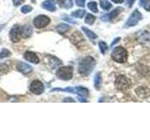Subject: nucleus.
<instances>
[{
  "label": "nucleus",
  "instance_id": "1",
  "mask_svg": "<svg viewBox=\"0 0 150 140\" xmlns=\"http://www.w3.org/2000/svg\"><path fill=\"white\" fill-rule=\"evenodd\" d=\"M95 64H96L95 59L91 57V56H87V57H84L81 62H80L78 71L82 76L86 77L92 72L93 68L95 67Z\"/></svg>",
  "mask_w": 150,
  "mask_h": 140
},
{
  "label": "nucleus",
  "instance_id": "2",
  "mask_svg": "<svg viewBox=\"0 0 150 140\" xmlns=\"http://www.w3.org/2000/svg\"><path fill=\"white\" fill-rule=\"evenodd\" d=\"M112 58L117 63L124 64L128 60V51L123 47H115L112 51Z\"/></svg>",
  "mask_w": 150,
  "mask_h": 140
},
{
  "label": "nucleus",
  "instance_id": "3",
  "mask_svg": "<svg viewBox=\"0 0 150 140\" xmlns=\"http://www.w3.org/2000/svg\"><path fill=\"white\" fill-rule=\"evenodd\" d=\"M115 84V87L117 90H119L121 92H126L129 89L131 82L126 76H124V75H120V76L116 78Z\"/></svg>",
  "mask_w": 150,
  "mask_h": 140
},
{
  "label": "nucleus",
  "instance_id": "4",
  "mask_svg": "<svg viewBox=\"0 0 150 140\" xmlns=\"http://www.w3.org/2000/svg\"><path fill=\"white\" fill-rule=\"evenodd\" d=\"M142 19H143V16H142V14H141V12L138 10V9H135V10L130 14V16L128 19V21L126 22L125 27L128 28V27L135 26L141 20H142Z\"/></svg>",
  "mask_w": 150,
  "mask_h": 140
},
{
  "label": "nucleus",
  "instance_id": "5",
  "mask_svg": "<svg viewBox=\"0 0 150 140\" xmlns=\"http://www.w3.org/2000/svg\"><path fill=\"white\" fill-rule=\"evenodd\" d=\"M56 76L60 79H63V80H69L73 76V70L69 66L60 67L56 72Z\"/></svg>",
  "mask_w": 150,
  "mask_h": 140
},
{
  "label": "nucleus",
  "instance_id": "6",
  "mask_svg": "<svg viewBox=\"0 0 150 140\" xmlns=\"http://www.w3.org/2000/svg\"><path fill=\"white\" fill-rule=\"evenodd\" d=\"M51 20L49 17H47L45 15H40L38 16L34 19V21H33V23H34V25L36 28H43L45 26H47L50 23Z\"/></svg>",
  "mask_w": 150,
  "mask_h": 140
},
{
  "label": "nucleus",
  "instance_id": "7",
  "mask_svg": "<svg viewBox=\"0 0 150 140\" xmlns=\"http://www.w3.org/2000/svg\"><path fill=\"white\" fill-rule=\"evenodd\" d=\"M22 32H23V29L20 25H18V24L14 25L11 28V32H9V37H11V40L12 42H18L21 38Z\"/></svg>",
  "mask_w": 150,
  "mask_h": 140
},
{
  "label": "nucleus",
  "instance_id": "8",
  "mask_svg": "<svg viewBox=\"0 0 150 140\" xmlns=\"http://www.w3.org/2000/svg\"><path fill=\"white\" fill-rule=\"evenodd\" d=\"M30 91L35 94H41L44 92V86L41 81L36 79L30 84Z\"/></svg>",
  "mask_w": 150,
  "mask_h": 140
},
{
  "label": "nucleus",
  "instance_id": "9",
  "mask_svg": "<svg viewBox=\"0 0 150 140\" xmlns=\"http://www.w3.org/2000/svg\"><path fill=\"white\" fill-rule=\"evenodd\" d=\"M123 10V8H115L114 10L111 11L109 14H107V15H103L101 16V21H104V22H107V21H112L115 20V19L118 16V14Z\"/></svg>",
  "mask_w": 150,
  "mask_h": 140
},
{
  "label": "nucleus",
  "instance_id": "10",
  "mask_svg": "<svg viewBox=\"0 0 150 140\" xmlns=\"http://www.w3.org/2000/svg\"><path fill=\"white\" fill-rule=\"evenodd\" d=\"M23 57L26 61L28 62H30L32 64H39L40 62V59L38 57V55L34 52H31V51H26V52L23 54Z\"/></svg>",
  "mask_w": 150,
  "mask_h": 140
},
{
  "label": "nucleus",
  "instance_id": "11",
  "mask_svg": "<svg viewBox=\"0 0 150 140\" xmlns=\"http://www.w3.org/2000/svg\"><path fill=\"white\" fill-rule=\"evenodd\" d=\"M16 67L18 69V71H20L23 74H29L32 71V67L30 66L29 64H25V63H22V62H19L16 65Z\"/></svg>",
  "mask_w": 150,
  "mask_h": 140
},
{
  "label": "nucleus",
  "instance_id": "12",
  "mask_svg": "<svg viewBox=\"0 0 150 140\" xmlns=\"http://www.w3.org/2000/svg\"><path fill=\"white\" fill-rule=\"evenodd\" d=\"M136 93L141 98H146L150 95V90L146 87H139L136 89Z\"/></svg>",
  "mask_w": 150,
  "mask_h": 140
},
{
  "label": "nucleus",
  "instance_id": "13",
  "mask_svg": "<svg viewBox=\"0 0 150 140\" xmlns=\"http://www.w3.org/2000/svg\"><path fill=\"white\" fill-rule=\"evenodd\" d=\"M41 7L45 9H47V10L52 11V12H54L56 9L54 0H46V1H44L43 3H42Z\"/></svg>",
  "mask_w": 150,
  "mask_h": 140
},
{
  "label": "nucleus",
  "instance_id": "14",
  "mask_svg": "<svg viewBox=\"0 0 150 140\" xmlns=\"http://www.w3.org/2000/svg\"><path fill=\"white\" fill-rule=\"evenodd\" d=\"M71 42L74 45L79 46V42L80 43H83V42H84V40H83V36L80 34L79 32H75L74 34L71 36Z\"/></svg>",
  "mask_w": 150,
  "mask_h": 140
},
{
  "label": "nucleus",
  "instance_id": "15",
  "mask_svg": "<svg viewBox=\"0 0 150 140\" xmlns=\"http://www.w3.org/2000/svg\"><path fill=\"white\" fill-rule=\"evenodd\" d=\"M74 92L77 93L79 96H82V97H86L88 95V90L86 88L84 87H75L74 88Z\"/></svg>",
  "mask_w": 150,
  "mask_h": 140
},
{
  "label": "nucleus",
  "instance_id": "16",
  "mask_svg": "<svg viewBox=\"0 0 150 140\" xmlns=\"http://www.w3.org/2000/svg\"><path fill=\"white\" fill-rule=\"evenodd\" d=\"M59 6L64 8H71L73 7L72 0H57Z\"/></svg>",
  "mask_w": 150,
  "mask_h": 140
},
{
  "label": "nucleus",
  "instance_id": "17",
  "mask_svg": "<svg viewBox=\"0 0 150 140\" xmlns=\"http://www.w3.org/2000/svg\"><path fill=\"white\" fill-rule=\"evenodd\" d=\"M82 30H83L84 33H86V35L88 36V38L90 39V40H95V39L97 38V37H98V36L95 34V33L92 32L91 30L87 29L86 27H83H83H82Z\"/></svg>",
  "mask_w": 150,
  "mask_h": 140
},
{
  "label": "nucleus",
  "instance_id": "18",
  "mask_svg": "<svg viewBox=\"0 0 150 140\" xmlns=\"http://www.w3.org/2000/svg\"><path fill=\"white\" fill-rule=\"evenodd\" d=\"M22 29H23L22 35H23V37H29L31 36V34H32V28H31L30 25L26 24V25L23 26Z\"/></svg>",
  "mask_w": 150,
  "mask_h": 140
},
{
  "label": "nucleus",
  "instance_id": "19",
  "mask_svg": "<svg viewBox=\"0 0 150 140\" xmlns=\"http://www.w3.org/2000/svg\"><path fill=\"white\" fill-rule=\"evenodd\" d=\"M94 85H95V88L97 90H100V85H101V75L100 72L96 74L95 79H94Z\"/></svg>",
  "mask_w": 150,
  "mask_h": 140
},
{
  "label": "nucleus",
  "instance_id": "20",
  "mask_svg": "<svg viewBox=\"0 0 150 140\" xmlns=\"http://www.w3.org/2000/svg\"><path fill=\"white\" fill-rule=\"evenodd\" d=\"M69 25L66 24V23H61V24H59L57 26V28H56V30H57V32L61 33V34H63V33L67 32L68 30H69Z\"/></svg>",
  "mask_w": 150,
  "mask_h": 140
},
{
  "label": "nucleus",
  "instance_id": "21",
  "mask_svg": "<svg viewBox=\"0 0 150 140\" xmlns=\"http://www.w3.org/2000/svg\"><path fill=\"white\" fill-rule=\"evenodd\" d=\"M84 14H86V11L83 10V9H78L76 11H73L71 13V16L72 17H75V18H83L84 16Z\"/></svg>",
  "mask_w": 150,
  "mask_h": 140
},
{
  "label": "nucleus",
  "instance_id": "22",
  "mask_svg": "<svg viewBox=\"0 0 150 140\" xmlns=\"http://www.w3.org/2000/svg\"><path fill=\"white\" fill-rule=\"evenodd\" d=\"M140 5L146 11H150V0H140Z\"/></svg>",
  "mask_w": 150,
  "mask_h": 140
},
{
  "label": "nucleus",
  "instance_id": "23",
  "mask_svg": "<svg viewBox=\"0 0 150 140\" xmlns=\"http://www.w3.org/2000/svg\"><path fill=\"white\" fill-rule=\"evenodd\" d=\"M100 7L105 10H108L112 8V4L107 0H100Z\"/></svg>",
  "mask_w": 150,
  "mask_h": 140
},
{
  "label": "nucleus",
  "instance_id": "24",
  "mask_svg": "<svg viewBox=\"0 0 150 140\" xmlns=\"http://www.w3.org/2000/svg\"><path fill=\"white\" fill-rule=\"evenodd\" d=\"M95 20H96L95 16L92 15V14H87L84 22H86V23H87V24H93L94 22H95Z\"/></svg>",
  "mask_w": 150,
  "mask_h": 140
},
{
  "label": "nucleus",
  "instance_id": "25",
  "mask_svg": "<svg viewBox=\"0 0 150 140\" xmlns=\"http://www.w3.org/2000/svg\"><path fill=\"white\" fill-rule=\"evenodd\" d=\"M88 8H89V9L92 11V12H94V13H98V5H97V3L96 2H94V1H92V2H89L88 3Z\"/></svg>",
  "mask_w": 150,
  "mask_h": 140
},
{
  "label": "nucleus",
  "instance_id": "26",
  "mask_svg": "<svg viewBox=\"0 0 150 140\" xmlns=\"http://www.w3.org/2000/svg\"><path fill=\"white\" fill-rule=\"evenodd\" d=\"M11 51L7 49H3L1 51H0V60L4 59V58H7L8 56H11Z\"/></svg>",
  "mask_w": 150,
  "mask_h": 140
},
{
  "label": "nucleus",
  "instance_id": "27",
  "mask_svg": "<svg viewBox=\"0 0 150 140\" xmlns=\"http://www.w3.org/2000/svg\"><path fill=\"white\" fill-rule=\"evenodd\" d=\"M98 46H100V51L102 52V54H105L108 50V46L105 42L103 41H100V43H98Z\"/></svg>",
  "mask_w": 150,
  "mask_h": 140
},
{
  "label": "nucleus",
  "instance_id": "28",
  "mask_svg": "<svg viewBox=\"0 0 150 140\" xmlns=\"http://www.w3.org/2000/svg\"><path fill=\"white\" fill-rule=\"evenodd\" d=\"M21 11L23 13H29L32 11V7L29 6V5H26V6H23L22 8H21Z\"/></svg>",
  "mask_w": 150,
  "mask_h": 140
},
{
  "label": "nucleus",
  "instance_id": "29",
  "mask_svg": "<svg viewBox=\"0 0 150 140\" xmlns=\"http://www.w3.org/2000/svg\"><path fill=\"white\" fill-rule=\"evenodd\" d=\"M8 66L6 64H0V72L1 73H6V72H8Z\"/></svg>",
  "mask_w": 150,
  "mask_h": 140
},
{
  "label": "nucleus",
  "instance_id": "30",
  "mask_svg": "<svg viewBox=\"0 0 150 140\" xmlns=\"http://www.w3.org/2000/svg\"><path fill=\"white\" fill-rule=\"evenodd\" d=\"M75 2H76V5L78 7H81V8H83V7H84V0H75Z\"/></svg>",
  "mask_w": 150,
  "mask_h": 140
},
{
  "label": "nucleus",
  "instance_id": "31",
  "mask_svg": "<svg viewBox=\"0 0 150 140\" xmlns=\"http://www.w3.org/2000/svg\"><path fill=\"white\" fill-rule=\"evenodd\" d=\"M12 2H13V5L14 6H19V5H21L23 2H25V0H12Z\"/></svg>",
  "mask_w": 150,
  "mask_h": 140
},
{
  "label": "nucleus",
  "instance_id": "32",
  "mask_svg": "<svg viewBox=\"0 0 150 140\" xmlns=\"http://www.w3.org/2000/svg\"><path fill=\"white\" fill-rule=\"evenodd\" d=\"M63 20H68L69 22H72V23H77L76 22H75L74 20H72V19H69V18H68V16L67 15H65V16H63Z\"/></svg>",
  "mask_w": 150,
  "mask_h": 140
},
{
  "label": "nucleus",
  "instance_id": "33",
  "mask_svg": "<svg viewBox=\"0 0 150 140\" xmlns=\"http://www.w3.org/2000/svg\"><path fill=\"white\" fill-rule=\"evenodd\" d=\"M135 0H127V3H128V6L129 7H132V5L134 4Z\"/></svg>",
  "mask_w": 150,
  "mask_h": 140
},
{
  "label": "nucleus",
  "instance_id": "34",
  "mask_svg": "<svg viewBox=\"0 0 150 140\" xmlns=\"http://www.w3.org/2000/svg\"><path fill=\"white\" fill-rule=\"evenodd\" d=\"M112 2L115 3V4H122L124 2V0H112Z\"/></svg>",
  "mask_w": 150,
  "mask_h": 140
},
{
  "label": "nucleus",
  "instance_id": "35",
  "mask_svg": "<svg viewBox=\"0 0 150 140\" xmlns=\"http://www.w3.org/2000/svg\"><path fill=\"white\" fill-rule=\"evenodd\" d=\"M119 40H120V37H116V38H115V40L114 42H112V45H111V46L112 47V46H114V45H115V43H117V42H118Z\"/></svg>",
  "mask_w": 150,
  "mask_h": 140
},
{
  "label": "nucleus",
  "instance_id": "36",
  "mask_svg": "<svg viewBox=\"0 0 150 140\" xmlns=\"http://www.w3.org/2000/svg\"><path fill=\"white\" fill-rule=\"evenodd\" d=\"M64 102H74V100L72 99V98H69V97H68V98H65Z\"/></svg>",
  "mask_w": 150,
  "mask_h": 140
}]
</instances>
